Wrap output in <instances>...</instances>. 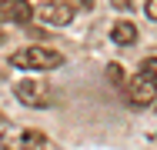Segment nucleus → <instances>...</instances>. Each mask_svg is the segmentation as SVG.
Here are the masks:
<instances>
[{"instance_id": "nucleus-2", "label": "nucleus", "mask_w": 157, "mask_h": 150, "mask_svg": "<svg viewBox=\"0 0 157 150\" xmlns=\"http://www.w3.org/2000/svg\"><path fill=\"white\" fill-rule=\"evenodd\" d=\"M157 100V77H151L147 70H137L130 80H127V103L130 107H151Z\"/></svg>"}, {"instance_id": "nucleus-3", "label": "nucleus", "mask_w": 157, "mask_h": 150, "mask_svg": "<svg viewBox=\"0 0 157 150\" xmlns=\"http://www.w3.org/2000/svg\"><path fill=\"white\" fill-rule=\"evenodd\" d=\"M33 13H37L47 27H67V24L74 20V7H70L67 0H47V3H40Z\"/></svg>"}, {"instance_id": "nucleus-4", "label": "nucleus", "mask_w": 157, "mask_h": 150, "mask_svg": "<svg viewBox=\"0 0 157 150\" xmlns=\"http://www.w3.org/2000/svg\"><path fill=\"white\" fill-rule=\"evenodd\" d=\"M17 100H24L27 107H50V90L44 80H17Z\"/></svg>"}, {"instance_id": "nucleus-7", "label": "nucleus", "mask_w": 157, "mask_h": 150, "mask_svg": "<svg viewBox=\"0 0 157 150\" xmlns=\"http://www.w3.org/2000/svg\"><path fill=\"white\" fill-rule=\"evenodd\" d=\"M140 70H147L151 77H157V57H147L144 63H140Z\"/></svg>"}, {"instance_id": "nucleus-9", "label": "nucleus", "mask_w": 157, "mask_h": 150, "mask_svg": "<svg viewBox=\"0 0 157 150\" xmlns=\"http://www.w3.org/2000/svg\"><path fill=\"white\" fill-rule=\"evenodd\" d=\"M117 10H134V0H110Z\"/></svg>"}, {"instance_id": "nucleus-11", "label": "nucleus", "mask_w": 157, "mask_h": 150, "mask_svg": "<svg viewBox=\"0 0 157 150\" xmlns=\"http://www.w3.org/2000/svg\"><path fill=\"white\" fill-rule=\"evenodd\" d=\"M154 110H157V107H154Z\"/></svg>"}, {"instance_id": "nucleus-10", "label": "nucleus", "mask_w": 157, "mask_h": 150, "mask_svg": "<svg viewBox=\"0 0 157 150\" xmlns=\"http://www.w3.org/2000/svg\"><path fill=\"white\" fill-rule=\"evenodd\" d=\"M0 43H3V27H0Z\"/></svg>"}, {"instance_id": "nucleus-6", "label": "nucleus", "mask_w": 157, "mask_h": 150, "mask_svg": "<svg viewBox=\"0 0 157 150\" xmlns=\"http://www.w3.org/2000/svg\"><path fill=\"white\" fill-rule=\"evenodd\" d=\"M107 77H110L114 84H124V70H121L117 63H110V67H107Z\"/></svg>"}, {"instance_id": "nucleus-5", "label": "nucleus", "mask_w": 157, "mask_h": 150, "mask_svg": "<svg viewBox=\"0 0 157 150\" xmlns=\"http://www.w3.org/2000/svg\"><path fill=\"white\" fill-rule=\"evenodd\" d=\"M110 40L121 43V47H130V43L137 40V27H134L130 20H117V24L110 27Z\"/></svg>"}, {"instance_id": "nucleus-8", "label": "nucleus", "mask_w": 157, "mask_h": 150, "mask_svg": "<svg viewBox=\"0 0 157 150\" xmlns=\"http://www.w3.org/2000/svg\"><path fill=\"white\" fill-rule=\"evenodd\" d=\"M144 13H147L151 20H157V0H144Z\"/></svg>"}, {"instance_id": "nucleus-1", "label": "nucleus", "mask_w": 157, "mask_h": 150, "mask_svg": "<svg viewBox=\"0 0 157 150\" xmlns=\"http://www.w3.org/2000/svg\"><path fill=\"white\" fill-rule=\"evenodd\" d=\"M10 63L17 70H57L63 63V54L50 50V47H24V50L10 54Z\"/></svg>"}]
</instances>
